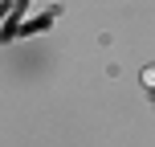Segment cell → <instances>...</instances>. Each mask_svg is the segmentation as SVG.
Segmentation results:
<instances>
[{
	"label": "cell",
	"mask_w": 155,
	"mask_h": 147,
	"mask_svg": "<svg viewBox=\"0 0 155 147\" xmlns=\"http://www.w3.org/2000/svg\"><path fill=\"white\" fill-rule=\"evenodd\" d=\"M143 82H147V86H155V65H147V70H143Z\"/></svg>",
	"instance_id": "1"
}]
</instances>
